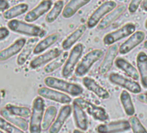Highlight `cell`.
<instances>
[{"instance_id": "obj_1", "label": "cell", "mask_w": 147, "mask_h": 133, "mask_svg": "<svg viewBox=\"0 0 147 133\" xmlns=\"http://www.w3.org/2000/svg\"><path fill=\"white\" fill-rule=\"evenodd\" d=\"M7 26L9 30H11L12 32L31 36L32 38L42 37L46 34V31L42 28L21 20H17V19L11 20L8 22Z\"/></svg>"}, {"instance_id": "obj_2", "label": "cell", "mask_w": 147, "mask_h": 133, "mask_svg": "<svg viewBox=\"0 0 147 133\" xmlns=\"http://www.w3.org/2000/svg\"><path fill=\"white\" fill-rule=\"evenodd\" d=\"M44 84L51 89L58 90L61 93H66L72 96H79L83 93V88L76 83L68 82L55 77H46L44 79Z\"/></svg>"}, {"instance_id": "obj_3", "label": "cell", "mask_w": 147, "mask_h": 133, "mask_svg": "<svg viewBox=\"0 0 147 133\" xmlns=\"http://www.w3.org/2000/svg\"><path fill=\"white\" fill-rule=\"evenodd\" d=\"M45 112V102L42 97H36L32 104L30 121V133H42V119Z\"/></svg>"}, {"instance_id": "obj_4", "label": "cell", "mask_w": 147, "mask_h": 133, "mask_svg": "<svg viewBox=\"0 0 147 133\" xmlns=\"http://www.w3.org/2000/svg\"><path fill=\"white\" fill-rule=\"evenodd\" d=\"M84 48L85 47L82 43H77V45L72 48L61 70V75L63 78H69L74 70H76V65L84 52Z\"/></svg>"}, {"instance_id": "obj_5", "label": "cell", "mask_w": 147, "mask_h": 133, "mask_svg": "<svg viewBox=\"0 0 147 133\" xmlns=\"http://www.w3.org/2000/svg\"><path fill=\"white\" fill-rule=\"evenodd\" d=\"M103 55L104 52L101 49H94L88 52L86 55H84L81 62L77 65L75 72L76 75L77 77L85 76L89 72L94 64L97 62Z\"/></svg>"}, {"instance_id": "obj_6", "label": "cell", "mask_w": 147, "mask_h": 133, "mask_svg": "<svg viewBox=\"0 0 147 133\" xmlns=\"http://www.w3.org/2000/svg\"><path fill=\"white\" fill-rule=\"evenodd\" d=\"M117 3L115 1H107L103 3L101 5H100L88 17L87 21V28L88 29H94L96 25H98L101 20L108 15L110 12H112L113 10L117 8Z\"/></svg>"}, {"instance_id": "obj_7", "label": "cell", "mask_w": 147, "mask_h": 133, "mask_svg": "<svg viewBox=\"0 0 147 133\" xmlns=\"http://www.w3.org/2000/svg\"><path fill=\"white\" fill-rule=\"evenodd\" d=\"M74 102L79 105L84 112H87L96 120L105 122L108 119V114L103 107L98 106L82 98H77L74 100Z\"/></svg>"}, {"instance_id": "obj_8", "label": "cell", "mask_w": 147, "mask_h": 133, "mask_svg": "<svg viewBox=\"0 0 147 133\" xmlns=\"http://www.w3.org/2000/svg\"><path fill=\"white\" fill-rule=\"evenodd\" d=\"M136 25L132 23H128L119 28V30L107 34L103 38V42L107 46H112L115 42L125 38L128 36H131L135 33Z\"/></svg>"}, {"instance_id": "obj_9", "label": "cell", "mask_w": 147, "mask_h": 133, "mask_svg": "<svg viewBox=\"0 0 147 133\" xmlns=\"http://www.w3.org/2000/svg\"><path fill=\"white\" fill-rule=\"evenodd\" d=\"M109 81L116 86L123 87L127 92L129 91L135 94L140 93L142 91L140 85L137 81L127 77H125L121 75H119L117 73H112L109 75Z\"/></svg>"}, {"instance_id": "obj_10", "label": "cell", "mask_w": 147, "mask_h": 133, "mask_svg": "<svg viewBox=\"0 0 147 133\" xmlns=\"http://www.w3.org/2000/svg\"><path fill=\"white\" fill-rule=\"evenodd\" d=\"M61 54H62V49L58 48H52L47 51L46 53L33 59L30 63V68L31 69H37L45 64L48 65L49 63H50L51 61L58 58Z\"/></svg>"}, {"instance_id": "obj_11", "label": "cell", "mask_w": 147, "mask_h": 133, "mask_svg": "<svg viewBox=\"0 0 147 133\" xmlns=\"http://www.w3.org/2000/svg\"><path fill=\"white\" fill-rule=\"evenodd\" d=\"M131 129L129 121L127 120H118L113 121L107 124H100L96 128L98 133H120L128 131Z\"/></svg>"}, {"instance_id": "obj_12", "label": "cell", "mask_w": 147, "mask_h": 133, "mask_svg": "<svg viewBox=\"0 0 147 133\" xmlns=\"http://www.w3.org/2000/svg\"><path fill=\"white\" fill-rule=\"evenodd\" d=\"M37 93L39 97H42V99H47L49 100H53L55 102H58L60 104H65L68 105L72 101V99L67 96V94H64L61 92L53 90L49 87H41L37 90Z\"/></svg>"}, {"instance_id": "obj_13", "label": "cell", "mask_w": 147, "mask_h": 133, "mask_svg": "<svg viewBox=\"0 0 147 133\" xmlns=\"http://www.w3.org/2000/svg\"><path fill=\"white\" fill-rule=\"evenodd\" d=\"M52 5H53V2L51 0H44V1L40 2V4L36 7L32 9L30 11H29L25 15L24 17L25 22L30 24V23L36 21L42 16H43L47 12H49V11L52 8Z\"/></svg>"}, {"instance_id": "obj_14", "label": "cell", "mask_w": 147, "mask_h": 133, "mask_svg": "<svg viewBox=\"0 0 147 133\" xmlns=\"http://www.w3.org/2000/svg\"><path fill=\"white\" fill-rule=\"evenodd\" d=\"M118 53H119V46L117 44H113L110 46V48L107 49L106 53V55L102 62L99 66V73L100 75H104L110 71L113 63L115 62V60L117 59L116 57Z\"/></svg>"}, {"instance_id": "obj_15", "label": "cell", "mask_w": 147, "mask_h": 133, "mask_svg": "<svg viewBox=\"0 0 147 133\" xmlns=\"http://www.w3.org/2000/svg\"><path fill=\"white\" fill-rule=\"evenodd\" d=\"M145 38V34L144 31L138 30L132 34L125 42H123L119 47V53L120 54H125L134 49L137 46H138L142 42H144Z\"/></svg>"}, {"instance_id": "obj_16", "label": "cell", "mask_w": 147, "mask_h": 133, "mask_svg": "<svg viewBox=\"0 0 147 133\" xmlns=\"http://www.w3.org/2000/svg\"><path fill=\"white\" fill-rule=\"evenodd\" d=\"M26 42L27 41L25 38H18L8 48L1 50L0 51V61H6L18 54H20Z\"/></svg>"}, {"instance_id": "obj_17", "label": "cell", "mask_w": 147, "mask_h": 133, "mask_svg": "<svg viewBox=\"0 0 147 133\" xmlns=\"http://www.w3.org/2000/svg\"><path fill=\"white\" fill-rule=\"evenodd\" d=\"M72 112H73L72 106H70L69 105H63L60 109L59 113H58L55 122L52 124L51 127L49 128V133H59L60 130H61L62 126L64 125L65 122L67 121V119L71 115Z\"/></svg>"}, {"instance_id": "obj_18", "label": "cell", "mask_w": 147, "mask_h": 133, "mask_svg": "<svg viewBox=\"0 0 147 133\" xmlns=\"http://www.w3.org/2000/svg\"><path fill=\"white\" fill-rule=\"evenodd\" d=\"M82 83L84 87L93 93H94L97 97L101 99H108L110 98V93L107 90L99 85L93 78L90 77H84Z\"/></svg>"}, {"instance_id": "obj_19", "label": "cell", "mask_w": 147, "mask_h": 133, "mask_svg": "<svg viewBox=\"0 0 147 133\" xmlns=\"http://www.w3.org/2000/svg\"><path fill=\"white\" fill-rule=\"evenodd\" d=\"M72 108H73L74 120H75L76 126L78 128V130L83 131L87 130L88 128V120L86 112L76 102H73Z\"/></svg>"}, {"instance_id": "obj_20", "label": "cell", "mask_w": 147, "mask_h": 133, "mask_svg": "<svg viewBox=\"0 0 147 133\" xmlns=\"http://www.w3.org/2000/svg\"><path fill=\"white\" fill-rule=\"evenodd\" d=\"M138 71L140 77V82L144 88L147 89V54L144 51L138 54L136 58Z\"/></svg>"}, {"instance_id": "obj_21", "label": "cell", "mask_w": 147, "mask_h": 133, "mask_svg": "<svg viewBox=\"0 0 147 133\" xmlns=\"http://www.w3.org/2000/svg\"><path fill=\"white\" fill-rule=\"evenodd\" d=\"M115 65L118 69L123 71L131 80L138 81L139 79V74L138 69H136L135 66L132 64H131L127 60L119 57L115 60Z\"/></svg>"}, {"instance_id": "obj_22", "label": "cell", "mask_w": 147, "mask_h": 133, "mask_svg": "<svg viewBox=\"0 0 147 133\" xmlns=\"http://www.w3.org/2000/svg\"><path fill=\"white\" fill-rule=\"evenodd\" d=\"M86 30H87V25L82 24L75 31H73L69 36H67L61 43L62 50L67 51V50L70 49L73 47L74 44L81 39V37L84 35Z\"/></svg>"}, {"instance_id": "obj_23", "label": "cell", "mask_w": 147, "mask_h": 133, "mask_svg": "<svg viewBox=\"0 0 147 133\" xmlns=\"http://www.w3.org/2000/svg\"><path fill=\"white\" fill-rule=\"evenodd\" d=\"M126 11V6L125 5H119L118 6L115 10H113L112 12H110L108 15H107L101 22L98 24V29L99 30H105L108 28L113 23H114L119 17H120L125 11Z\"/></svg>"}, {"instance_id": "obj_24", "label": "cell", "mask_w": 147, "mask_h": 133, "mask_svg": "<svg viewBox=\"0 0 147 133\" xmlns=\"http://www.w3.org/2000/svg\"><path fill=\"white\" fill-rule=\"evenodd\" d=\"M89 3V0H72L66 5L61 15L64 18H70L75 16L80 9Z\"/></svg>"}, {"instance_id": "obj_25", "label": "cell", "mask_w": 147, "mask_h": 133, "mask_svg": "<svg viewBox=\"0 0 147 133\" xmlns=\"http://www.w3.org/2000/svg\"><path fill=\"white\" fill-rule=\"evenodd\" d=\"M0 115H1V117L3 118H5L6 121L12 124L13 125L17 126L18 128H19L23 131H26L29 128L30 124H28V122L25 118H23L11 114L5 107L0 110Z\"/></svg>"}, {"instance_id": "obj_26", "label": "cell", "mask_w": 147, "mask_h": 133, "mask_svg": "<svg viewBox=\"0 0 147 133\" xmlns=\"http://www.w3.org/2000/svg\"><path fill=\"white\" fill-rule=\"evenodd\" d=\"M59 37H60V36L58 33H53V34L46 36L44 39H42V41L37 42V44L36 45V47L33 50V54H42L47 48H49L53 44H55L59 40Z\"/></svg>"}, {"instance_id": "obj_27", "label": "cell", "mask_w": 147, "mask_h": 133, "mask_svg": "<svg viewBox=\"0 0 147 133\" xmlns=\"http://www.w3.org/2000/svg\"><path fill=\"white\" fill-rule=\"evenodd\" d=\"M38 42V38H30L29 41H27L25 46L24 47L23 50L21 51V53L19 54L17 61H18V65L19 66H23L25 64V62L28 60L29 57L30 56L32 51L34 50L36 45L37 44L36 42Z\"/></svg>"}, {"instance_id": "obj_28", "label": "cell", "mask_w": 147, "mask_h": 133, "mask_svg": "<svg viewBox=\"0 0 147 133\" xmlns=\"http://www.w3.org/2000/svg\"><path fill=\"white\" fill-rule=\"evenodd\" d=\"M119 99H120V102H121V105L123 106V109L125 114L127 116L132 117L135 113V107H134L130 93L126 90H124L121 92Z\"/></svg>"}, {"instance_id": "obj_29", "label": "cell", "mask_w": 147, "mask_h": 133, "mask_svg": "<svg viewBox=\"0 0 147 133\" xmlns=\"http://www.w3.org/2000/svg\"><path fill=\"white\" fill-rule=\"evenodd\" d=\"M28 10H29V5L25 3H22L10 8L8 11L4 12V17L7 20H13V18L26 13Z\"/></svg>"}, {"instance_id": "obj_30", "label": "cell", "mask_w": 147, "mask_h": 133, "mask_svg": "<svg viewBox=\"0 0 147 133\" xmlns=\"http://www.w3.org/2000/svg\"><path fill=\"white\" fill-rule=\"evenodd\" d=\"M68 54H69L67 52H65V53L61 54L58 58H56L55 60H54L53 61H51L50 63L46 65L44 68V72L46 74H50V73L55 72L58 69H60L63 64H65V62L68 57Z\"/></svg>"}, {"instance_id": "obj_31", "label": "cell", "mask_w": 147, "mask_h": 133, "mask_svg": "<svg viewBox=\"0 0 147 133\" xmlns=\"http://www.w3.org/2000/svg\"><path fill=\"white\" fill-rule=\"evenodd\" d=\"M56 114H57V109L55 106L50 105L46 109L42 119V130H47L51 127L52 123L55 120V118L56 117Z\"/></svg>"}, {"instance_id": "obj_32", "label": "cell", "mask_w": 147, "mask_h": 133, "mask_svg": "<svg viewBox=\"0 0 147 133\" xmlns=\"http://www.w3.org/2000/svg\"><path fill=\"white\" fill-rule=\"evenodd\" d=\"M63 7H64V2L63 1H61V0H60V1H56L54 4L51 10L49 11V12L47 14L46 18H45L46 22L49 23V24L54 23L58 18L60 14L62 13L63 9H64Z\"/></svg>"}, {"instance_id": "obj_33", "label": "cell", "mask_w": 147, "mask_h": 133, "mask_svg": "<svg viewBox=\"0 0 147 133\" xmlns=\"http://www.w3.org/2000/svg\"><path fill=\"white\" fill-rule=\"evenodd\" d=\"M5 108L12 115L18 116L23 118H30L31 115V110L27 108V107H23V106H17L13 105L11 104H7Z\"/></svg>"}, {"instance_id": "obj_34", "label": "cell", "mask_w": 147, "mask_h": 133, "mask_svg": "<svg viewBox=\"0 0 147 133\" xmlns=\"http://www.w3.org/2000/svg\"><path fill=\"white\" fill-rule=\"evenodd\" d=\"M0 130H3L5 133H25L17 126L6 121L2 117H0Z\"/></svg>"}, {"instance_id": "obj_35", "label": "cell", "mask_w": 147, "mask_h": 133, "mask_svg": "<svg viewBox=\"0 0 147 133\" xmlns=\"http://www.w3.org/2000/svg\"><path fill=\"white\" fill-rule=\"evenodd\" d=\"M128 121L130 123L131 129L133 133H147L146 129L144 128V126L142 124V123L139 121V119L137 117L132 116L129 118Z\"/></svg>"}, {"instance_id": "obj_36", "label": "cell", "mask_w": 147, "mask_h": 133, "mask_svg": "<svg viewBox=\"0 0 147 133\" xmlns=\"http://www.w3.org/2000/svg\"><path fill=\"white\" fill-rule=\"evenodd\" d=\"M141 3H142L141 0H133V1H131L129 4V5H128V11H129V12L131 14H134L138 11V7L141 5Z\"/></svg>"}, {"instance_id": "obj_37", "label": "cell", "mask_w": 147, "mask_h": 133, "mask_svg": "<svg viewBox=\"0 0 147 133\" xmlns=\"http://www.w3.org/2000/svg\"><path fill=\"white\" fill-rule=\"evenodd\" d=\"M10 36V30L5 27H0V42L6 39Z\"/></svg>"}, {"instance_id": "obj_38", "label": "cell", "mask_w": 147, "mask_h": 133, "mask_svg": "<svg viewBox=\"0 0 147 133\" xmlns=\"http://www.w3.org/2000/svg\"><path fill=\"white\" fill-rule=\"evenodd\" d=\"M9 2L5 1V0H0V12H5L10 8Z\"/></svg>"}, {"instance_id": "obj_39", "label": "cell", "mask_w": 147, "mask_h": 133, "mask_svg": "<svg viewBox=\"0 0 147 133\" xmlns=\"http://www.w3.org/2000/svg\"><path fill=\"white\" fill-rule=\"evenodd\" d=\"M140 6H141V8H142L144 11H147V0H144V1H142Z\"/></svg>"}, {"instance_id": "obj_40", "label": "cell", "mask_w": 147, "mask_h": 133, "mask_svg": "<svg viewBox=\"0 0 147 133\" xmlns=\"http://www.w3.org/2000/svg\"><path fill=\"white\" fill-rule=\"evenodd\" d=\"M73 133H84L83 131H82L81 130H78V129H76L75 130L73 131Z\"/></svg>"}, {"instance_id": "obj_41", "label": "cell", "mask_w": 147, "mask_h": 133, "mask_svg": "<svg viewBox=\"0 0 147 133\" xmlns=\"http://www.w3.org/2000/svg\"><path fill=\"white\" fill-rule=\"evenodd\" d=\"M144 48L147 49V41H145V42H144Z\"/></svg>"}, {"instance_id": "obj_42", "label": "cell", "mask_w": 147, "mask_h": 133, "mask_svg": "<svg viewBox=\"0 0 147 133\" xmlns=\"http://www.w3.org/2000/svg\"><path fill=\"white\" fill-rule=\"evenodd\" d=\"M144 99H145V102L147 103V92L144 93Z\"/></svg>"}, {"instance_id": "obj_43", "label": "cell", "mask_w": 147, "mask_h": 133, "mask_svg": "<svg viewBox=\"0 0 147 133\" xmlns=\"http://www.w3.org/2000/svg\"><path fill=\"white\" fill-rule=\"evenodd\" d=\"M144 26H145V29H147V19H146V21L144 23Z\"/></svg>"}, {"instance_id": "obj_44", "label": "cell", "mask_w": 147, "mask_h": 133, "mask_svg": "<svg viewBox=\"0 0 147 133\" xmlns=\"http://www.w3.org/2000/svg\"><path fill=\"white\" fill-rule=\"evenodd\" d=\"M0 133H5V132H3V131H2L1 130H0Z\"/></svg>"}]
</instances>
